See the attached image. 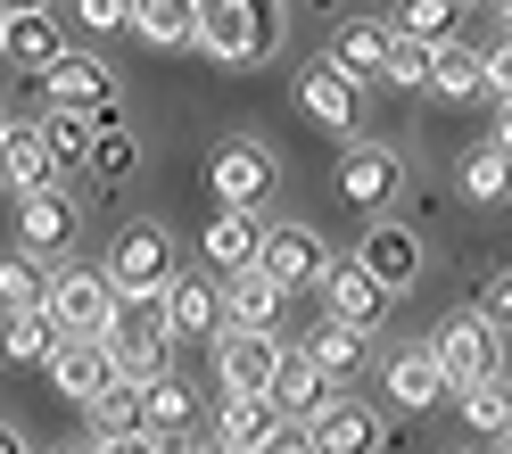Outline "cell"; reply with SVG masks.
Here are the masks:
<instances>
[{"instance_id": "obj_1", "label": "cell", "mask_w": 512, "mask_h": 454, "mask_svg": "<svg viewBox=\"0 0 512 454\" xmlns=\"http://www.w3.org/2000/svg\"><path fill=\"white\" fill-rule=\"evenodd\" d=\"M290 34V0H207V25H199V50L215 67H265Z\"/></svg>"}, {"instance_id": "obj_2", "label": "cell", "mask_w": 512, "mask_h": 454, "mask_svg": "<svg viewBox=\"0 0 512 454\" xmlns=\"http://www.w3.org/2000/svg\"><path fill=\"white\" fill-rule=\"evenodd\" d=\"M438 355V372H446V397H463V388L479 380H496L504 372V331H496V314L488 306H463V314H446L438 331L422 339Z\"/></svg>"}, {"instance_id": "obj_3", "label": "cell", "mask_w": 512, "mask_h": 454, "mask_svg": "<svg viewBox=\"0 0 512 454\" xmlns=\"http://www.w3.org/2000/svg\"><path fill=\"white\" fill-rule=\"evenodd\" d=\"M207 190H215V207L256 215V207L273 199V149L256 141V133H223L207 149Z\"/></svg>"}, {"instance_id": "obj_4", "label": "cell", "mask_w": 512, "mask_h": 454, "mask_svg": "<svg viewBox=\"0 0 512 454\" xmlns=\"http://www.w3.org/2000/svg\"><path fill=\"white\" fill-rule=\"evenodd\" d=\"M116 281H108V265H58L50 273V298H42V314L58 322L67 339H100L108 322H116Z\"/></svg>"}, {"instance_id": "obj_5", "label": "cell", "mask_w": 512, "mask_h": 454, "mask_svg": "<svg viewBox=\"0 0 512 454\" xmlns=\"http://www.w3.org/2000/svg\"><path fill=\"white\" fill-rule=\"evenodd\" d=\"M182 265H174V232L166 223H124V232L108 240V281L116 298H157Z\"/></svg>"}, {"instance_id": "obj_6", "label": "cell", "mask_w": 512, "mask_h": 454, "mask_svg": "<svg viewBox=\"0 0 512 454\" xmlns=\"http://www.w3.org/2000/svg\"><path fill=\"white\" fill-rule=\"evenodd\" d=\"M331 190L356 215H389V199L405 190V166H397V149H380V141H347L339 166H331Z\"/></svg>"}, {"instance_id": "obj_7", "label": "cell", "mask_w": 512, "mask_h": 454, "mask_svg": "<svg viewBox=\"0 0 512 454\" xmlns=\"http://www.w3.org/2000/svg\"><path fill=\"white\" fill-rule=\"evenodd\" d=\"M331 240L314 232V223H265V265L256 273H273L281 289H314V298H323V281H331Z\"/></svg>"}, {"instance_id": "obj_8", "label": "cell", "mask_w": 512, "mask_h": 454, "mask_svg": "<svg viewBox=\"0 0 512 454\" xmlns=\"http://www.w3.org/2000/svg\"><path fill=\"white\" fill-rule=\"evenodd\" d=\"M281 331H223L215 339V380H223V397H273V380H281Z\"/></svg>"}, {"instance_id": "obj_9", "label": "cell", "mask_w": 512, "mask_h": 454, "mask_svg": "<svg viewBox=\"0 0 512 454\" xmlns=\"http://www.w3.org/2000/svg\"><path fill=\"white\" fill-rule=\"evenodd\" d=\"M42 100L50 108H67V116H124V100H116V75H108V58H91V50H67L58 67L42 75Z\"/></svg>"}, {"instance_id": "obj_10", "label": "cell", "mask_w": 512, "mask_h": 454, "mask_svg": "<svg viewBox=\"0 0 512 454\" xmlns=\"http://www.w3.org/2000/svg\"><path fill=\"white\" fill-rule=\"evenodd\" d=\"M157 314H166V339L174 347L223 339V281L215 273H174L166 289H157Z\"/></svg>"}, {"instance_id": "obj_11", "label": "cell", "mask_w": 512, "mask_h": 454, "mask_svg": "<svg viewBox=\"0 0 512 454\" xmlns=\"http://www.w3.org/2000/svg\"><path fill=\"white\" fill-rule=\"evenodd\" d=\"M290 91H298V116H306V124H323V133H339V141H356V108H364V91L347 83V75L331 67V58H306Z\"/></svg>"}, {"instance_id": "obj_12", "label": "cell", "mask_w": 512, "mask_h": 454, "mask_svg": "<svg viewBox=\"0 0 512 454\" xmlns=\"http://www.w3.org/2000/svg\"><path fill=\"white\" fill-rule=\"evenodd\" d=\"M199 256H207V273H215V281H240V273L265 265V223H256V215H232V207H215V215L199 223Z\"/></svg>"}, {"instance_id": "obj_13", "label": "cell", "mask_w": 512, "mask_h": 454, "mask_svg": "<svg viewBox=\"0 0 512 454\" xmlns=\"http://www.w3.org/2000/svg\"><path fill=\"white\" fill-rule=\"evenodd\" d=\"M389 306H397V289H380L356 256H339V265H331V281H323V314H331V322H347V331L372 339L380 322H389Z\"/></svg>"}, {"instance_id": "obj_14", "label": "cell", "mask_w": 512, "mask_h": 454, "mask_svg": "<svg viewBox=\"0 0 512 454\" xmlns=\"http://www.w3.org/2000/svg\"><path fill=\"white\" fill-rule=\"evenodd\" d=\"M339 397H347V388H339L323 364H314L306 347H290V355H281V380H273V413H281V421H306V430H314V421H323Z\"/></svg>"}, {"instance_id": "obj_15", "label": "cell", "mask_w": 512, "mask_h": 454, "mask_svg": "<svg viewBox=\"0 0 512 454\" xmlns=\"http://www.w3.org/2000/svg\"><path fill=\"white\" fill-rule=\"evenodd\" d=\"M50 388H58L67 405L91 413V405L116 388V347H108V339H67V347L50 355Z\"/></svg>"}, {"instance_id": "obj_16", "label": "cell", "mask_w": 512, "mask_h": 454, "mask_svg": "<svg viewBox=\"0 0 512 454\" xmlns=\"http://www.w3.org/2000/svg\"><path fill=\"white\" fill-rule=\"evenodd\" d=\"M67 240H75V199H67V182L17 199V248H25V256H67Z\"/></svg>"}, {"instance_id": "obj_17", "label": "cell", "mask_w": 512, "mask_h": 454, "mask_svg": "<svg viewBox=\"0 0 512 454\" xmlns=\"http://www.w3.org/2000/svg\"><path fill=\"white\" fill-rule=\"evenodd\" d=\"M356 265L380 289H413V281H422V232H413V223H372L364 248H356Z\"/></svg>"}, {"instance_id": "obj_18", "label": "cell", "mask_w": 512, "mask_h": 454, "mask_svg": "<svg viewBox=\"0 0 512 454\" xmlns=\"http://www.w3.org/2000/svg\"><path fill=\"white\" fill-rule=\"evenodd\" d=\"M389 42H397V25H380V17H347L339 34H331V67L364 91V83L389 75Z\"/></svg>"}, {"instance_id": "obj_19", "label": "cell", "mask_w": 512, "mask_h": 454, "mask_svg": "<svg viewBox=\"0 0 512 454\" xmlns=\"http://www.w3.org/2000/svg\"><path fill=\"white\" fill-rule=\"evenodd\" d=\"M281 306H290V289H281L273 273L223 281V331H281Z\"/></svg>"}, {"instance_id": "obj_20", "label": "cell", "mask_w": 512, "mask_h": 454, "mask_svg": "<svg viewBox=\"0 0 512 454\" xmlns=\"http://www.w3.org/2000/svg\"><path fill=\"white\" fill-rule=\"evenodd\" d=\"M199 25H207V0H133V34L149 50H199Z\"/></svg>"}, {"instance_id": "obj_21", "label": "cell", "mask_w": 512, "mask_h": 454, "mask_svg": "<svg viewBox=\"0 0 512 454\" xmlns=\"http://www.w3.org/2000/svg\"><path fill=\"white\" fill-rule=\"evenodd\" d=\"M0 182H9L17 199H34V190H50V182H58L42 124H9V133H0Z\"/></svg>"}, {"instance_id": "obj_22", "label": "cell", "mask_w": 512, "mask_h": 454, "mask_svg": "<svg viewBox=\"0 0 512 454\" xmlns=\"http://www.w3.org/2000/svg\"><path fill=\"white\" fill-rule=\"evenodd\" d=\"M380 388H389V405H397V413H430V405L446 397V372H438V355H430V347H405V355H389Z\"/></svg>"}, {"instance_id": "obj_23", "label": "cell", "mask_w": 512, "mask_h": 454, "mask_svg": "<svg viewBox=\"0 0 512 454\" xmlns=\"http://www.w3.org/2000/svg\"><path fill=\"white\" fill-rule=\"evenodd\" d=\"M314 446L323 454H380V413L364 397H339L323 421H314Z\"/></svg>"}, {"instance_id": "obj_24", "label": "cell", "mask_w": 512, "mask_h": 454, "mask_svg": "<svg viewBox=\"0 0 512 454\" xmlns=\"http://www.w3.org/2000/svg\"><path fill=\"white\" fill-rule=\"evenodd\" d=\"M42 141H50L58 182H67V174H91V149H100V116H67V108H50V116H42Z\"/></svg>"}, {"instance_id": "obj_25", "label": "cell", "mask_w": 512, "mask_h": 454, "mask_svg": "<svg viewBox=\"0 0 512 454\" xmlns=\"http://www.w3.org/2000/svg\"><path fill=\"white\" fill-rule=\"evenodd\" d=\"M0 58L42 83L58 58H67V34H58V17H9V50H0Z\"/></svg>"}, {"instance_id": "obj_26", "label": "cell", "mask_w": 512, "mask_h": 454, "mask_svg": "<svg viewBox=\"0 0 512 454\" xmlns=\"http://www.w3.org/2000/svg\"><path fill=\"white\" fill-rule=\"evenodd\" d=\"M58 347H67V331H58L50 314H9V322H0V364H42L50 372Z\"/></svg>"}, {"instance_id": "obj_27", "label": "cell", "mask_w": 512, "mask_h": 454, "mask_svg": "<svg viewBox=\"0 0 512 454\" xmlns=\"http://www.w3.org/2000/svg\"><path fill=\"white\" fill-rule=\"evenodd\" d=\"M42 298H50V273H42V256L9 248V256H0V322H9V314H42Z\"/></svg>"}, {"instance_id": "obj_28", "label": "cell", "mask_w": 512, "mask_h": 454, "mask_svg": "<svg viewBox=\"0 0 512 454\" xmlns=\"http://www.w3.org/2000/svg\"><path fill=\"white\" fill-rule=\"evenodd\" d=\"M281 430V413H273V397H223V421H215V438L223 446H240V454H256Z\"/></svg>"}, {"instance_id": "obj_29", "label": "cell", "mask_w": 512, "mask_h": 454, "mask_svg": "<svg viewBox=\"0 0 512 454\" xmlns=\"http://www.w3.org/2000/svg\"><path fill=\"white\" fill-rule=\"evenodd\" d=\"M463 199H471V207H504V199H512V149L479 141V149L463 157Z\"/></svg>"}, {"instance_id": "obj_30", "label": "cell", "mask_w": 512, "mask_h": 454, "mask_svg": "<svg viewBox=\"0 0 512 454\" xmlns=\"http://www.w3.org/2000/svg\"><path fill=\"white\" fill-rule=\"evenodd\" d=\"M455 405H463V430L496 438V446L512 438V380H504V372H496V380H479V388H463Z\"/></svg>"}, {"instance_id": "obj_31", "label": "cell", "mask_w": 512, "mask_h": 454, "mask_svg": "<svg viewBox=\"0 0 512 454\" xmlns=\"http://www.w3.org/2000/svg\"><path fill=\"white\" fill-rule=\"evenodd\" d=\"M430 91L446 108H463V100H488V67H479V50H438V67H430Z\"/></svg>"}, {"instance_id": "obj_32", "label": "cell", "mask_w": 512, "mask_h": 454, "mask_svg": "<svg viewBox=\"0 0 512 454\" xmlns=\"http://www.w3.org/2000/svg\"><path fill=\"white\" fill-rule=\"evenodd\" d=\"M190 413H199V405H190V388H182L174 372H157V380L141 388V430H157V438H182V430H190Z\"/></svg>"}, {"instance_id": "obj_33", "label": "cell", "mask_w": 512, "mask_h": 454, "mask_svg": "<svg viewBox=\"0 0 512 454\" xmlns=\"http://www.w3.org/2000/svg\"><path fill=\"white\" fill-rule=\"evenodd\" d=\"M364 347H372V339H364V331H347V322H331V314L306 331V355H314V364H323L331 380H347V372H356V364H364Z\"/></svg>"}, {"instance_id": "obj_34", "label": "cell", "mask_w": 512, "mask_h": 454, "mask_svg": "<svg viewBox=\"0 0 512 454\" xmlns=\"http://www.w3.org/2000/svg\"><path fill=\"white\" fill-rule=\"evenodd\" d=\"M141 174V141H133V124L108 116L100 124V149H91V182H133Z\"/></svg>"}, {"instance_id": "obj_35", "label": "cell", "mask_w": 512, "mask_h": 454, "mask_svg": "<svg viewBox=\"0 0 512 454\" xmlns=\"http://www.w3.org/2000/svg\"><path fill=\"white\" fill-rule=\"evenodd\" d=\"M397 34L405 42H430V50H455V0H405Z\"/></svg>"}, {"instance_id": "obj_36", "label": "cell", "mask_w": 512, "mask_h": 454, "mask_svg": "<svg viewBox=\"0 0 512 454\" xmlns=\"http://www.w3.org/2000/svg\"><path fill=\"white\" fill-rule=\"evenodd\" d=\"M430 67H438V50L430 42H389V75H380V83H397V91H430Z\"/></svg>"}, {"instance_id": "obj_37", "label": "cell", "mask_w": 512, "mask_h": 454, "mask_svg": "<svg viewBox=\"0 0 512 454\" xmlns=\"http://www.w3.org/2000/svg\"><path fill=\"white\" fill-rule=\"evenodd\" d=\"M124 430H141V388H108L100 405H91V438H124Z\"/></svg>"}, {"instance_id": "obj_38", "label": "cell", "mask_w": 512, "mask_h": 454, "mask_svg": "<svg viewBox=\"0 0 512 454\" xmlns=\"http://www.w3.org/2000/svg\"><path fill=\"white\" fill-rule=\"evenodd\" d=\"M83 34H133V0H75Z\"/></svg>"}, {"instance_id": "obj_39", "label": "cell", "mask_w": 512, "mask_h": 454, "mask_svg": "<svg viewBox=\"0 0 512 454\" xmlns=\"http://www.w3.org/2000/svg\"><path fill=\"white\" fill-rule=\"evenodd\" d=\"M479 67H488V100L504 108V100H512V34H504L496 50H479Z\"/></svg>"}, {"instance_id": "obj_40", "label": "cell", "mask_w": 512, "mask_h": 454, "mask_svg": "<svg viewBox=\"0 0 512 454\" xmlns=\"http://www.w3.org/2000/svg\"><path fill=\"white\" fill-rule=\"evenodd\" d=\"M256 454H323V446H314V430H306V421H281V430L256 446Z\"/></svg>"}, {"instance_id": "obj_41", "label": "cell", "mask_w": 512, "mask_h": 454, "mask_svg": "<svg viewBox=\"0 0 512 454\" xmlns=\"http://www.w3.org/2000/svg\"><path fill=\"white\" fill-rule=\"evenodd\" d=\"M91 454H166L157 430H124V438H91Z\"/></svg>"}, {"instance_id": "obj_42", "label": "cell", "mask_w": 512, "mask_h": 454, "mask_svg": "<svg viewBox=\"0 0 512 454\" xmlns=\"http://www.w3.org/2000/svg\"><path fill=\"white\" fill-rule=\"evenodd\" d=\"M488 314H496V331H512V265L488 281Z\"/></svg>"}, {"instance_id": "obj_43", "label": "cell", "mask_w": 512, "mask_h": 454, "mask_svg": "<svg viewBox=\"0 0 512 454\" xmlns=\"http://www.w3.org/2000/svg\"><path fill=\"white\" fill-rule=\"evenodd\" d=\"M0 17H50V0H0Z\"/></svg>"}, {"instance_id": "obj_44", "label": "cell", "mask_w": 512, "mask_h": 454, "mask_svg": "<svg viewBox=\"0 0 512 454\" xmlns=\"http://www.w3.org/2000/svg\"><path fill=\"white\" fill-rule=\"evenodd\" d=\"M0 454H34V446H25V430H17V421H0Z\"/></svg>"}, {"instance_id": "obj_45", "label": "cell", "mask_w": 512, "mask_h": 454, "mask_svg": "<svg viewBox=\"0 0 512 454\" xmlns=\"http://www.w3.org/2000/svg\"><path fill=\"white\" fill-rule=\"evenodd\" d=\"M496 149H512V100L496 108Z\"/></svg>"}, {"instance_id": "obj_46", "label": "cell", "mask_w": 512, "mask_h": 454, "mask_svg": "<svg viewBox=\"0 0 512 454\" xmlns=\"http://www.w3.org/2000/svg\"><path fill=\"white\" fill-rule=\"evenodd\" d=\"M58 454H91V438H83V446H58Z\"/></svg>"}, {"instance_id": "obj_47", "label": "cell", "mask_w": 512, "mask_h": 454, "mask_svg": "<svg viewBox=\"0 0 512 454\" xmlns=\"http://www.w3.org/2000/svg\"><path fill=\"white\" fill-rule=\"evenodd\" d=\"M306 9H339V0H306Z\"/></svg>"}, {"instance_id": "obj_48", "label": "cell", "mask_w": 512, "mask_h": 454, "mask_svg": "<svg viewBox=\"0 0 512 454\" xmlns=\"http://www.w3.org/2000/svg\"><path fill=\"white\" fill-rule=\"evenodd\" d=\"M0 50H9V17H0Z\"/></svg>"}, {"instance_id": "obj_49", "label": "cell", "mask_w": 512, "mask_h": 454, "mask_svg": "<svg viewBox=\"0 0 512 454\" xmlns=\"http://www.w3.org/2000/svg\"><path fill=\"white\" fill-rule=\"evenodd\" d=\"M488 9H496V17H504V9H512V0H488Z\"/></svg>"}, {"instance_id": "obj_50", "label": "cell", "mask_w": 512, "mask_h": 454, "mask_svg": "<svg viewBox=\"0 0 512 454\" xmlns=\"http://www.w3.org/2000/svg\"><path fill=\"white\" fill-rule=\"evenodd\" d=\"M504 34H512V9H504Z\"/></svg>"}, {"instance_id": "obj_51", "label": "cell", "mask_w": 512, "mask_h": 454, "mask_svg": "<svg viewBox=\"0 0 512 454\" xmlns=\"http://www.w3.org/2000/svg\"><path fill=\"white\" fill-rule=\"evenodd\" d=\"M215 454H240V446H215Z\"/></svg>"}, {"instance_id": "obj_52", "label": "cell", "mask_w": 512, "mask_h": 454, "mask_svg": "<svg viewBox=\"0 0 512 454\" xmlns=\"http://www.w3.org/2000/svg\"><path fill=\"white\" fill-rule=\"evenodd\" d=\"M496 454H512V438H504V446H496Z\"/></svg>"}, {"instance_id": "obj_53", "label": "cell", "mask_w": 512, "mask_h": 454, "mask_svg": "<svg viewBox=\"0 0 512 454\" xmlns=\"http://www.w3.org/2000/svg\"><path fill=\"white\" fill-rule=\"evenodd\" d=\"M0 133H9V116H0Z\"/></svg>"}]
</instances>
